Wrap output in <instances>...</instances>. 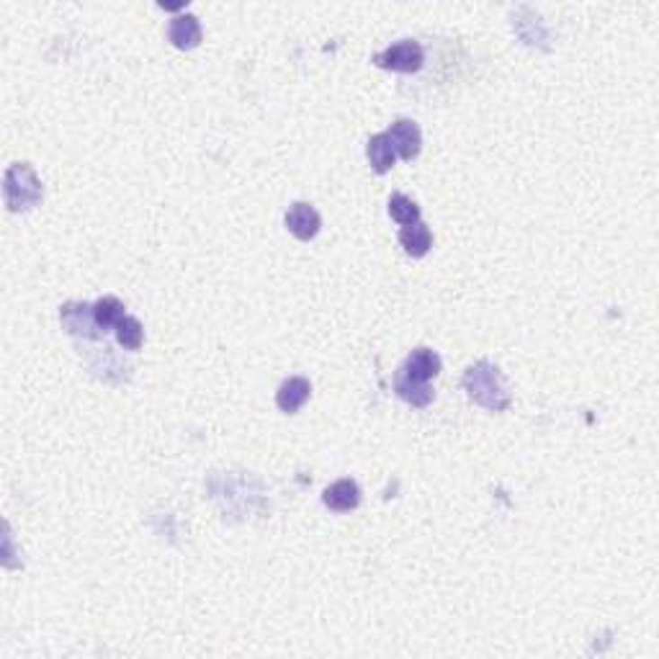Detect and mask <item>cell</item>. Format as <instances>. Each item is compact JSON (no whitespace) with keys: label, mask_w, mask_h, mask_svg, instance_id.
Instances as JSON below:
<instances>
[{"label":"cell","mask_w":659,"mask_h":659,"mask_svg":"<svg viewBox=\"0 0 659 659\" xmlns=\"http://www.w3.org/2000/svg\"><path fill=\"white\" fill-rule=\"evenodd\" d=\"M284 222H286V230H289L296 240H302V242L314 240L317 233H320V227H322L320 214H317V209H314L312 204H307V201H296V204H291Z\"/></svg>","instance_id":"cell-6"},{"label":"cell","mask_w":659,"mask_h":659,"mask_svg":"<svg viewBox=\"0 0 659 659\" xmlns=\"http://www.w3.org/2000/svg\"><path fill=\"white\" fill-rule=\"evenodd\" d=\"M160 8H165V11H178V8H186V0H178V3H160Z\"/></svg>","instance_id":"cell-17"},{"label":"cell","mask_w":659,"mask_h":659,"mask_svg":"<svg viewBox=\"0 0 659 659\" xmlns=\"http://www.w3.org/2000/svg\"><path fill=\"white\" fill-rule=\"evenodd\" d=\"M93 314H96L98 328L103 330V332L117 330L119 322L127 317V314H124V304L119 302L117 296H103V299H98L96 304H93Z\"/></svg>","instance_id":"cell-14"},{"label":"cell","mask_w":659,"mask_h":659,"mask_svg":"<svg viewBox=\"0 0 659 659\" xmlns=\"http://www.w3.org/2000/svg\"><path fill=\"white\" fill-rule=\"evenodd\" d=\"M322 503L335 513H350L361 503V489L353 479H338L322 492Z\"/></svg>","instance_id":"cell-9"},{"label":"cell","mask_w":659,"mask_h":659,"mask_svg":"<svg viewBox=\"0 0 659 659\" xmlns=\"http://www.w3.org/2000/svg\"><path fill=\"white\" fill-rule=\"evenodd\" d=\"M3 196H5V206L11 212L34 209L44 196L37 171L29 163H13L3 178Z\"/></svg>","instance_id":"cell-2"},{"label":"cell","mask_w":659,"mask_h":659,"mask_svg":"<svg viewBox=\"0 0 659 659\" xmlns=\"http://www.w3.org/2000/svg\"><path fill=\"white\" fill-rule=\"evenodd\" d=\"M387 136L391 139L394 153L402 157V160H415V157L420 155L423 135H420V127L412 119H397L387 129Z\"/></svg>","instance_id":"cell-5"},{"label":"cell","mask_w":659,"mask_h":659,"mask_svg":"<svg viewBox=\"0 0 659 659\" xmlns=\"http://www.w3.org/2000/svg\"><path fill=\"white\" fill-rule=\"evenodd\" d=\"M389 216H391L397 224L408 227V224L420 222V206H417L409 196L394 194L389 198Z\"/></svg>","instance_id":"cell-15"},{"label":"cell","mask_w":659,"mask_h":659,"mask_svg":"<svg viewBox=\"0 0 659 659\" xmlns=\"http://www.w3.org/2000/svg\"><path fill=\"white\" fill-rule=\"evenodd\" d=\"M426 62V52L420 47V41L402 40L397 44L387 47L384 52L373 55V65L382 70H391V73H417Z\"/></svg>","instance_id":"cell-3"},{"label":"cell","mask_w":659,"mask_h":659,"mask_svg":"<svg viewBox=\"0 0 659 659\" xmlns=\"http://www.w3.org/2000/svg\"><path fill=\"white\" fill-rule=\"evenodd\" d=\"M441 356L430 348H415L408 356V361L402 364L405 376H409L412 382H423L427 384L430 379H435L441 373Z\"/></svg>","instance_id":"cell-7"},{"label":"cell","mask_w":659,"mask_h":659,"mask_svg":"<svg viewBox=\"0 0 659 659\" xmlns=\"http://www.w3.org/2000/svg\"><path fill=\"white\" fill-rule=\"evenodd\" d=\"M117 343L124 350H139L145 343V328L136 317H124L117 325Z\"/></svg>","instance_id":"cell-16"},{"label":"cell","mask_w":659,"mask_h":659,"mask_svg":"<svg viewBox=\"0 0 659 659\" xmlns=\"http://www.w3.org/2000/svg\"><path fill=\"white\" fill-rule=\"evenodd\" d=\"M168 40L175 49H196L201 44V23L194 13H180L168 26Z\"/></svg>","instance_id":"cell-10"},{"label":"cell","mask_w":659,"mask_h":659,"mask_svg":"<svg viewBox=\"0 0 659 659\" xmlns=\"http://www.w3.org/2000/svg\"><path fill=\"white\" fill-rule=\"evenodd\" d=\"M466 394L471 402H477L479 408L489 409V412H505L510 408V394L503 384V373L492 364V361H477L474 366L464 371Z\"/></svg>","instance_id":"cell-1"},{"label":"cell","mask_w":659,"mask_h":659,"mask_svg":"<svg viewBox=\"0 0 659 659\" xmlns=\"http://www.w3.org/2000/svg\"><path fill=\"white\" fill-rule=\"evenodd\" d=\"M59 322L67 335L73 338H83V340H101L103 330L98 328L96 314H93V304L85 302H67L59 307Z\"/></svg>","instance_id":"cell-4"},{"label":"cell","mask_w":659,"mask_h":659,"mask_svg":"<svg viewBox=\"0 0 659 659\" xmlns=\"http://www.w3.org/2000/svg\"><path fill=\"white\" fill-rule=\"evenodd\" d=\"M400 245L412 258H426L430 248H433V233L427 230V224H423V222L408 224V227L400 230Z\"/></svg>","instance_id":"cell-12"},{"label":"cell","mask_w":659,"mask_h":659,"mask_svg":"<svg viewBox=\"0 0 659 659\" xmlns=\"http://www.w3.org/2000/svg\"><path fill=\"white\" fill-rule=\"evenodd\" d=\"M366 155H369L373 173L379 175L389 173V171L394 168V163H397V153H394V147H391V139L387 136V132H384V135L371 136L369 145H366Z\"/></svg>","instance_id":"cell-13"},{"label":"cell","mask_w":659,"mask_h":659,"mask_svg":"<svg viewBox=\"0 0 659 659\" xmlns=\"http://www.w3.org/2000/svg\"><path fill=\"white\" fill-rule=\"evenodd\" d=\"M312 394V384L310 379H304V376H291L286 379L278 391H276V405L281 412H286V415H294V412H299V409L304 408V402L310 400Z\"/></svg>","instance_id":"cell-8"},{"label":"cell","mask_w":659,"mask_h":659,"mask_svg":"<svg viewBox=\"0 0 659 659\" xmlns=\"http://www.w3.org/2000/svg\"><path fill=\"white\" fill-rule=\"evenodd\" d=\"M394 391L402 402H408L412 408H427L433 402V389L423 384V382H412L409 376H405V371L400 369L394 373Z\"/></svg>","instance_id":"cell-11"}]
</instances>
